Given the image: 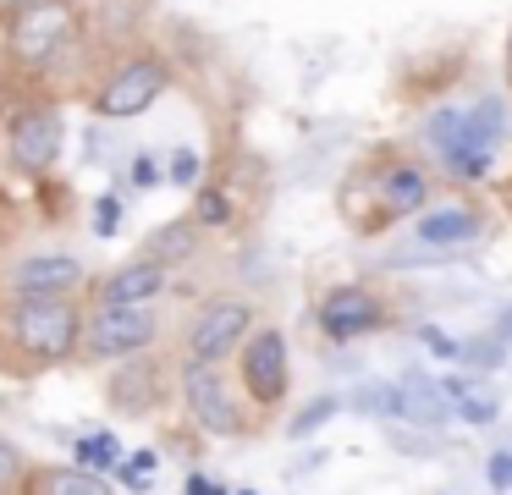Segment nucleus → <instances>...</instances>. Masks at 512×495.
Wrapping results in <instances>:
<instances>
[{
	"instance_id": "f3484780",
	"label": "nucleus",
	"mask_w": 512,
	"mask_h": 495,
	"mask_svg": "<svg viewBox=\"0 0 512 495\" xmlns=\"http://www.w3.org/2000/svg\"><path fill=\"white\" fill-rule=\"evenodd\" d=\"M17 495H116V484L100 479V473L72 468V462H28Z\"/></svg>"
},
{
	"instance_id": "0eeeda50",
	"label": "nucleus",
	"mask_w": 512,
	"mask_h": 495,
	"mask_svg": "<svg viewBox=\"0 0 512 495\" xmlns=\"http://www.w3.org/2000/svg\"><path fill=\"white\" fill-rule=\"evenodd\" d=\"M177 413L204 440H254L265 418L243 402L232 369L221 363H177Z\"/></svg>"
},
{
	"instance_id": "cd10ccee",
	"label": "nucleus",
	"mask_w": 512,
	"mask_h": 495,
	"mask_svg": "<svg viewBox=\"0 0 512 495\" xmlns=\"http://www.w3.org/2000/svg\"><path fill=\"white\" fill-rule=\"evenodd\" d=\"M199 176H204V160L193 149H177L171 154V182L177 187H199Z\"/></svg>"
},
{
	"instance_id": "412c9836",
	"label": "nucleus",
	"mask_w": 512,
	"mask_h": 495,
	"mask_svg": "<svg viewBox=\"0 0 512 495\" xmlns=\"http://www.w3.org/2000/svg\"><path fill=\"white\" fill-rule=\"evenodd\" d=\"M342 407H353L358 418H375V424H391V407H397V391H391V380H358L353 391L342 396Z\"/></svg>"
},
{
	"instance_id": "5701e85b",
	"label": "nucleus",
	"mask_w": 512,
	"mask_h": 495,
	"mask_svg": "<svg viewBox=\"0 0 512 495\" xmlns=\"http://www.w3.org/2000/svg\"><path fill=\"white\" fill-rule=\"evenodd\" d=\"M155 473H160V451L155 446H138V451H127V457L116 462L111 484H122L127 495H144L149 484H155Z\"/></svg>"
},
{
	"instance_id": "7c9ffc66",
	"label": "nucleus",
	"mask_w": 512,
	"mask_h": 495,
	"mask_svg": "<svg viewBox=\"0 0 512 495\" xmlns=\"http://www.w3.org/2000/svg\"><path fill=\"white\" fill-rule=\"evenodd\" d=\"M12 220H17V198L6 193V187H0V248L12 242V237H6V231H12Z\"/></svg>"
},
{
	"instance_id": "473e14b6",
	"label": "nucleus",
	"mask_w": 512,
	"mask_h": 495,
	"mask_svg": "<svg viewBox=\"0 0 512 495\" xmlns=\"http://www.w3.org/2000/svg\"><path fill=\"white\" fill-rule=\"evenodd\" d=\"M28 6H45V0H0V22L17 17V11H28Z\"/></svg>"
},
{
	"instance_id": "9b49d317",
	"label": "nucleus",
	"mask_w": 512,
	"mask_h": 495,
	"mask_svg": "<svg viewBox=\"0 0 512 495\" xmlns=\"http://www.w3.org/2000/svg\"><path fill=\"white\" fill-rule=\"evenodd\" d=\"M226 369H232L243 402L254 407L259 418L281 413V407L292 402V341H287L281 325H265V319H259Z\"/></svg>"
},
{
	"instance_id": "393cba45",
	"label": "nucleus",
	"mask_w": 512,
	"mask_h": 495,
	"mask_svg": "<svg viewBox=\"0 0 512 495\" xmlns=\"http://www.w3.org/2000/svg\"><path fill=\"white\" fill-rule=\"evenodd\" d=\"M386 440L397 451H408L413 462H424V457H435V451H441V435H430V429H408V424H386Z\"/></svg>"
},
{
	"instance_id": "dca6fc26",
	"label": "nucleus",
	"mask_w": 512,
	"mask_h": 495,
	"mask_svg": "<svg viewBox=\"0 0 512 495\" xmlns=\"http://www.w3.org/2000/svg\"><path fill=\"white\" fill-rule=\"evenodd\" d=\"M391 391H397L391 424L430 429V435H446V429H452V402H446V391L435 385V374L408 369V374H397V380H391Z\"/></svg>"
},
{
	"instance_id": "bb28decb",
	"label": "nucleus",
	"mask_w": 512,
	"mask_h": 495,
	"mask_svg": "<svg viewBox=\"0 0 512 495\" xmlns=\"http://www.w3.org/2000/svg\"><path fill=\"white\" fill-rule=\"evenodd\" d=\"M413 336H419L424 352H435V358H452V363H457V336H446L441 325H413Z\"/></svg>"
},
{
	"instance_id": "7ed1b4c3",
	"label": "nucleus",
	"mask_w": 512,
	"mask_h": 495,
	"mask_svg": "<svg viewBox=\"0 0 512 495\" xmlns=\"http://www.w3.org/2000/svg\"><path fill=\"white\" fill-rule=\"evenodd\" d=\"M89 50V11L83 0H45L0 22V66L17 83H50L61 66Z\"/></svg>"
},
{
	"instance_id": "4468645a",
	"label": "nucleus",
	"mask_w": 512,
	"mask_h": 495,
	"mask_svg": "<svg viewBox=\"0 0 512 495\" xmlns=\"http://www.w3.org/2000/svg\"><path fill=\"white\" fill-rule=\"evenodd\" d=\"M89 275L72 248H28L0 259V297H83Z\"/></svg>"
},
{
	"instance_id": "f03ea898",
	"label": "nucleus",
	"mask_w": 512,
	"mask_h": 495,
	"mask_svg": "<svg viewBox=\"0 0 512 495\" xmlns=\"http://www.w3.org/2000/svg\"><path fill=\"white\" fill-rule=\"evenodd\" d=\"M430 204H435V171L397 149L358 160L342 176V193H336V209L358 237H380L386 226H402V220L424 215Z\"/></svg>"
},
{
	"instance_id": "9d476101",
	"label": "nucleus",
	"mask_w": 512,
	"mask_h": 495,
	"mask_svg": "<svg viewBox=\"0 0 512 495\" xmlns=\"http://www.w3.org/2000/svg\"><path fill=\"white\" fill-rule=\"evenodd\" d=\"M171 347L166 308H94L83 303V336H78V369H111V363L144 358Z\"/></svg>"
},
{
	"instance_id": "72a5a7b5",
	"label": "nucleus",
	"mask_w": 512,
	"mask_h": 495,
	"mask_svg": "<svg viewBox=\"0 0 512 495\" xmlns=\"http://www.w3.org/2000/svg\"><path fill=\"white\" fill-rule=\"evenodd\" d=\"M490 330H496V336H501V341H507V347H512V308H501V319H496V325H490Z\"/></svg>"
},
{
	"instance_id": "4be33fe9",
	"label": "nucleus",
	"mask_w": 512,
	"mask_h": 495,
	"mask_svg": "<svg viewBox=\"0 0 512 495\" xmlns=\"http://www.w3.org/2000/svg\"><path fill=\"white\" fill-rule=\"evenodd\" d=\"M336 413H342V396L325 391V396H309V402H303V407H298V413H292L281 429H287V440H309L314 429H325Z\"/></svg>"
},
{
	"instance_id": "f704fd0d",
	"label": "nucleus",
	"mask_w": 512,
	"mask_h": 495,
	"mask_svg": "<svg viewBox=\"0 0 512 495\" xmlns=\"http://www.w3.org/2000/svg\"><path fill=\"white\" fill-rule=\"evenodd\" d=\"M226 495H259V490H254V484H237V490H226Z\"/></svg>"
},
{
	"instance_id": "2f4dec72",
	"label": "nucleus",
	"mask_w": 512,
	"mask_h": 495,
	"mask_svg": "<svg viewBox=\"0 0 512 495\" xmlns=\"http://www.w3.org/2000/svg\"><path fill=\"white\" fill-rule=\"evenodd\" d=\"M133 182H138V187H155V182H160V165L149 160V154H138V160H133Z\"/></svg>"
},
{
	"instance_id": "2eb2a0df",
	"label": "nucleus",
	"mask_w": 512,
	"mask_h": 495,
	"mask_svg": "<svg viewBox=\"0 0 512 495\" xmlns=\"http://www.w3.org/2000/svg\"><path fill=\"white\" fill-rule=\"evenodd\" d=\"M171 286H177V270H166V264L133 253V259L89 275L83 303H94V308H166Z\"/></svg>"
},
{
	"instance_id": "39448f33",
	"label": "nucleus",
	"mask_w": 512,
	"mask_h": 495,
	"mask_svg": "<svg viewBox=\"0 0 512 495\" xmlns=\"http://www.w3.org/2000/svg\"><path fill=\"white\" fill-rule=\"evenodd\" d=\"M61 160H67V110L56 94L34 88L0 121V165L23 187H45L61 171Z\"/></svg>"
},
{
	"instance_id": "c85d7f7f",
	"label": "nucleus",
	"mask_w": 512,
	"mask_h": 495,
	"mask_svg": "<svg viewBox=\"0 0 512 495\" xmlns=\"http://www.w3.org/2000/svg\"><path fill=\"white\" fill-rule=\"evenodd\" d=\"M226 490H232V484H221L204 468H188V479H182V495H226Z\"/></svg>"
},
{
	"instance_id": "ddd939ff",
	"label": "nucleus",
	"mask_w": 512,
	"mask_h": 495,
	"mask_svg": "<svg viewBox=\"0 0 512 495\" xmlns=\"http://www.w3.org/2000/svg\"><path fill=\"white\" fill-rule=\"evenodd\" d=\"M100 396L116 418H155L166 407H177V358L166 347L144 352V358L111 363L100 380Z\"/></svg>"
},
{
	"instance_id": "20e7f679",
	"label": "nucleus",
	"mask_w": 512,
	"mask_h": 495,
	"mask_svg": "<svg viewBox=\"0 0 512 495\" xmlns=\"http://www.w3.org/2000/svg\"><path fill=\"white\" fill-rule=\"evenodd\" d=\"M419 138H424V165H435L452 182H485L490 160L507 138V105L496 94L474 99V105H435L419 121Z\"/></svg>"
},
{
	"instance_id": "6e6552de",
	"label": "nucleus",
	"mask_w": 512,
	"mask_h": 495,
	"mask_svg": "<svg viewBox=\"0 0 512 495\" xmlns=\"http://www.w3.org/2000/svg\"><path fill=\"white\" fill-rule=\"evenodd\" d=\"M254 325H259L254 297L210 292V297H199L177 325H171V358H177V363H221V369H226Z\"/></svg>"
},
{
	"instance_id": "a211bd4d",
	"label": "nucleus",
	"mask_w": 512,
	"mask_h": 495,
	"mask_svg": "<svg viewBox=\"0 0 512 495\" xmlns=\"http://www.w3.org/2000/svg\"><path fill=\"white\" fill-rule=\"evenodd\" d=\"M199 248H204V231L193 226L188 215L166 220V226H155L144 242H138V253H144V259H155V264H166V270H182V264H188Z\"/></svg>"
},
{
	"instance_id": "f8f14e48",
	"label": "nucleus",
	"mask_w": 512,
	"mask_h": 495,
	"mask_svg": "<svg viewBox=\"0 0 512 495\" xmlns=\"http://www.w3.org/2000/svg\"><path fill=\"white\" fill-rule=\"evenodd\" d=\"M391 325H397L391 297L375 281H336L314 297V330H320L325 347H358Z\"/></svg>"
},
{
	"instance_id": "423d86ee",
	"label": "nucleus",
	"mask_w": 512,
	"mask_h": 495,
	"mask_svg": "<svg viewBox=\"0 0 512 495\" xmlns=\"http://www.w3.org/2000/svg\"><path fill=\"white\" fill-rule=\"evenodd\" d=\"M171 88H177V61L160 44L138 39L100 66V77L83 88V99L100 121H133V116H149Z\"/></svg>"
},
{
	"instance_id": "1a4fd4ad",
	"label": "nucleus",
	"mask_w": 512,
	"mask_h": 495,
	"mask_svg": "<svg viewBox=\"0 0 512 495\" xmlns=\"http://www.w3.org/2000/svg\"><path fill=\"white\" fill-rule=\"evenodd\" d=\"M490 220L479 204H463V198H452V204H430L424 215L408 220V237L391 242L386 253H380V264L386 270H413V264H452L463 259V253H474L479 242H485Z\"/></svg>"
},
{
	"instance_id": "a878e982",
	"label": "nucleus",
	"mask_w": 512,
	"mask_h": 495,
	"mask_svg": "<svg viewBox=\"0 0 512 495\" xmlns=\"http://www.w3.org/2000/svg\"><path fill=\"white\" fill-rule=\"evenodd\" d=\"M485 484L490 495H512V446L485 451Z\"/></svg>"
},
{
	"instance_id": "6ab92c4d",
	"label": "nucleus",
	"mask_w": 512,
	"mask_h": 495,
	"mask_svg": "<svg viewBox=\"0 0 512 495\" xmlns=\"http://www.w3.org/2000/svg\"><path fill=\"white\" fill-rule=\"evenodd\" d=\"M122 457H127L122 435H116V429H105V424L67 435V462H72V468H83V473H100V479H111Z\"/></svg>"
},
{
	"instance_id": "c9c22d12",
	"label": "nucleus",
	"mask_w": 512,
	"mask_h": 495,
	"mask_svg": "<svg viewBox=\"0 0 512 495\" xmlns=\"http://www.w3.org/2000/svg\"><path fill=\"white\" fill-rule=\"evenodd\" d=\"M507 77H512V33H507Z\"/></svg>"
},
{
	"instance_id": "b1692460",
	"label": "nucleus",
	"mask_w": 512,
	"mask_h": 495,
	"mask_svg": "<svg viewBox=\"0 0 512 495\" xmlns=\"http://www.w3.org/2000/svg\"><path fill=\"white\" fill-rule=\"evenodd\" d=\"M28 462H34V457L23 451V440L0 435V495H17V484H23Z\"/></svg>"
},
{
	"instance_id": "f257e3e1",
	"label": "nucleus",
	"mask_w": 512,
	"mask_h": 495,
	"mask_svg": "<svg viewBox=\"0 0 512 495\" xmlns=\"http://www.w3.org/2000/svg\"><path fill=\"white\" fill-rule=\"evenodd\" d=\"M83 297H0V374L45 380L78 369Z\"/></svg>"
},
{
	"instance_id": "aec40b11",
	"label": "nucleus",
	"mask_w": 512,
	"mask_h": 495,
	"mask_svg": "<svg viewBox=\"0 0 512 495\" xmlns=\"http://www.w3.org/2000/svg\"><path fill=\"white\" fill-rule=\"evenodd\" d=\"M512 347L496 336V330H479V336L457 341V363H463V374H474V380H490L496 369H507Z\"/></svg>"
},
{
	"instance_id": "c756f323",
	"label": "nucleus",
	"mask_w": 512,
	"mask_h": 495,
	"mask_svg": "<svg viewBox=\"0 0 512 495\" xmlns=\"http://www.w3.org/2000/svg\"><path fill=\"white\" fill-rule=\"evenodd\" d=\"M116 220H122V198H100V204H94V231H100V237H111L116 231Z\"/></svg>"
}]
</instances>
